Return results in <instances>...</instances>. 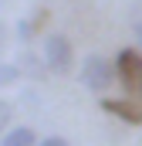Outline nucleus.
I'll return each instance as SVG.
<instances>
[{
	"label": "nucleus",
	"instance_id": "f257e3e1",
	"mask_svg": "<svg viewBox=\"0 0 142 146\" xmlns=\"http://www.w3.org/2000/svg\"><path fill=\"white\" fill-rule=\"evenodd\" d=\"M115 78H118L115 61H108L102 54H88V58L81 61V85H85L88 92H105Z\"/></svg>",
	"mask_w": 142,
	"mask_h": 146
},
{
	"label": "nucleus",
	"instance_id": "f03ea898",
	"mask_svg": "<svg viewBox=\"0 0 142 146\" xmlns=\"http://www.w3.org/2000/svg\"><path fill=\"white\" fill-rule=\"evenodd\" d=\"M115 68H118V82H122L135 99H142V51L122 48L118 58H115Z\"/></svg>",
	"mask_w": 142,
	"mask_h": 146
},
{
	"label": "nucleus",
	"instance_id": "7ed1b4c3",
	"mask_svg": "<svg viewBox=\"0 0 142 146\" xmlns=\"http://www.w3.org/2000/svg\"><path fill=\"white\" fill-rule=\"evenodd\" d=\"M44 65L51 68L54 75H64L71 72V65H74V51H71V41L64 34H47L44 37Z\"/></svg>",
	"mask_w": 142,
	"mask_h": 146
},
{
	"label": "nucleus",
	"instance_id": "20e7f679",
	"mask_svg": "<svg viewBox=\"0 0 142 146\" xmlns=\"http://www.w3.org/2000/svg\"><path fill=\"white\" fill-rule=\"evenodd\" d=\"M102 109L129 126H142V102H129V99H102Z\"/></svg>",
	"mask_w": 142,
	"mask_h": 146
},
{
	"label": "nucleus",
	"instance_id": "39448f33",
	"mask_svg": "<svg viewBox=\"0 0 142 146\" xmlns=\"http://www.w3.org/2000/svg\"><path fill=\"white\" fill-rule=\"evenodd\" d=\"M0 146H37V136H34L31 126H14V129L3 133Z\"/></svg>",
	"mask_w": 142,
	"mask_h": 146
},
{
	"label": "nucleus",
	"instance_id": "423d86ee",
	"mask_svg": "<svg viewBox=\"0 0 142 146\" xmlns=\"http://www.w3.org/2000/svg\"><path fill=\"white\" fill-rule=\"evenodd\" d=\"M20 78V65H0V88L3 85H14Z\"/></svg>",
	"mask_w": 142,
	"mask_h": 146
},
{
	"label": "nucleus",
	"instance_id": "0eeeda50",
	"mask_svg": "<svg viewBox=\"0 0 142 146\" xmlns=\"http://www.w3.org/2000/svg\"><path fill=\"white\" fill-rule=\"evenodd\" d=\"M17 37H20V41H31V37H34V24H31V21H17Z\"/></svg>",
	"mask_w": 142,
	"mask_h": 146
},
{
	"label": "nucleus",
	"instance_id": "6e6552de",
	"mask_svg": "<svg viewBox=\"0 0 142 146\" xmlns=\"http://www.w3.org/2000/svg\"><path fill=\"white\" fill-rule=\"evenodd\" d=\"M7 122H10V102H3V99H0V133L7 129Z\"/></svg>",
	"mask_w": 142,
	"mask_h": 146
},
{
	"label": "nucleus",
	"instance_id": "1a4fd4ad",
	"mask_svg": "<svg viewBox=\"0 0 142 146\" xmlns=\"http://www.w3.org/2000/svg\"><path fill=\"white\" fill-rule=\"evenodd\" d=\"M37 146H68V139H61V136H44V139H37Z\"/></svg>",
	"mask_w": 142,
	"mask_h": 146
},
{
	"label": "nucleus",
	"instance_id": "9d476101",
	"mask_svg": "<svg viewBox=\"0 0 142 146\" xmlns=\"http://www.w3.org/2000/svg\"><path fill=\"white\" fill-rule=\"evenodd\" d=\"M132 31H135V41H139V51H142V21L135 24V27H132Z\"/></svg>",
	"mask_w": 142,
	"mask_h": 146
},
{
	"label": "nucleus",
	"instance_id": "9b49d317",
	"mask_svg": "<svg viewBox=\"0 0 142 146\" xmlns=\"http://www.w3.org/2000/svg\"><path fill=\"white\" fill-rule=\"evenodd\" d=\"M3 44H7V27H3V21H0V51H3Z\"/></svg>",
	"mask_w": 142,
	"mask_h": 146
}]
</instances>
